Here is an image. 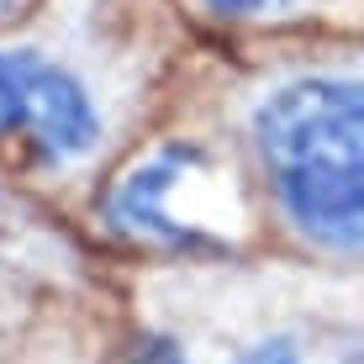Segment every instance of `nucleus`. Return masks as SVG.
Instances as JSON below:
<instances>
[{"instance_id":"obj_1","label":"nucleus","mask_w":364,"mask_h":364,"mask_svg":"<svg viewBox=\"0 0 364 364\" xmlns=\"http://www.w3.org/2000/svg\"><path fill=\"white\" fill-rule=\"evenodd\" d=\"M243 137L306 232L364 254V64H301L248 95Z\"/></svg>"},{"instance_id":"obj_2","label":"nucleus","mask_w":364,"mask_h":364,"mask_svg":"<svg viewBox=\"0 0 364 364\" xmlns=\"http://www.w3.org/2000/svg\"><path fill=\"white\" fill-rule=\"evenodd\" d=\"M106 0H80L74 27H64L58 0L0 32V154L69 169L100 148L111 127V95L90 69L85 43L100 27Z\"/></svg>"},{"instance_id":"obj_3","label":"nucleus","mask_w":364,"mask_h":364,"mask_svg":"<svg viewBox=\"0 0 364 364\" xmlns=\"http://www.w3.org/2000/svg\"><path fill=\"white\" fill-rule=\"evenodd\" d=\"M333 6L338 0H174L180 16H191L211 32H274V27L311 21Z\"/></svg>"},{"instance_id":"obj_4","label":"nucleus","mask_w":364,"mask_h":364,"mask_svg":"<svg viewBox=\"0 0 364 364\" xmlns=\"http://www.w3.org/2000/svg\"><path fill=\"white\" fill-rule=\"evenodd\" d=\"M237 364H301L291 343H264V348H248Z\"/></svg>"},{"instance_id":"obj_5","label":"nucleus","mask_w":364,"mask_h":364,"mask_svg":"<svg viewBox=\"0 0 364 364\" xmlns=\"http://www.w3.org/2000/svg\"><path fill=\"white\" fill-rule=\"evenodd\" d=\"M37 6H43V0H0V32H6V27H16L21 16H32Z\"/></svg>"}]
</instances>
